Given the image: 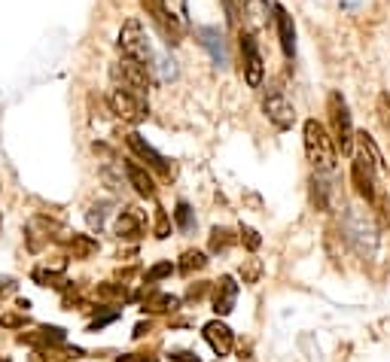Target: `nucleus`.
<instances>
[{
	"label": "nucleus",
	"mask_w": 390,
	"mask_h": 362,
	"mask_svg": "<svg viewBox=\"0 0 390 362\" xmlns=\"http://www.w3.org/2000/svg\"><path fill=\"white\" fill-rule=\"evenodd\" d=\"M302 141H305V156L317 168L320 174H330L339 161V146H335L330 128L317 119H305L302 125Z\"/></svg>",
	"instance_id": "obj_1"
},
{
	"label": "nucleus",
	"mask_w": 390,
	"mask_h": 362,
	"mask_svg": "<svg viewBox=\"0 0 390 362\" xmlns=\"http://www.w3.org/2000/svg\"><path fill=\"white\" fill-rule=\"evenodd\" d=\"M107 104H110V113L128 125H141L143 119L150 116V101H147V91L132 89V86H122V82L110 80V95H107Z\"/></svg>",
	"instance_id": "obj_2"
},
{
	"label": "nucleus",
	"mask_w": 390,
	"mask_h": 362,
	"mask_svg": "<svg viewBox=\"0 0 390 362\" xmlns=\"http://www.w3.org/2000/svg\"><path fill=\"white\" fill-rule=\"evenodd\" d=\"M326 113H330V134H333L335 146H339V152L351 156V150H354L357 128H354V119H351L348 101L339 95V91H333V95L326 98Z\"/></svg>",
	"instance_id": "obj_3"
},
{
	"label": "nucleus",
	"mask_w": 390,
	"mask_h": 362,
	"mask_svg": "<svg viewBox=\"0 0 390 362\" xmlns=\"http://www.w3.org/2000/svg\"><path fill=\"white\" fill-rule=\"evenodd\" d=\"M116 46H119V55L134 58V61H143V64L156 67V64H152V46L147 40V30H143V25L137 19H128L125 25L119 28Z\"/></svg>",
	"instance_id": "obj_4"
},
{
	"label": "nucleus",
	"mask_w": 390,
	"mask_h": 362,
	"mask_svg": "<svg viewBox=\"0 0 390 362\" xmlns=\"http://www.w3.org/2000/svg\"><path fill=\"white\" fill-rule=\"evenodd\" d=\"M241 76L250 89H259L265 80V61L259 52V43L250 30H241Z\"/></svg>",
	"instance_id": "obj_5"
},
{
	"label": "nucleus",
	"mask_w": 390,
	"mask_h": 362,
	"mask_svg": "<svg viewBox=\"0 0 390 362\" xmlns=\"http://www.w3.org/2000/svg\"><path fill=\"white\" fill-rule=\"evenodd\" d=\"M110 80L113 82H122V86L150 91L152 89V67L143 64V61H134V58L119 55V61L110 67Z\"/></svg>",
	"instance_id": "obj_6"
},
{
	"label": "nucleus",
	"mask_w": 390,
	"mask_h": 362,
	"mask_svg": "<svg viewBox=\"0 0 390 362\" xmlns=\"http://www.w3.org/2000/svg\"><path fill=\"white\" fill-rule=\"evenodd\" d=\"M378 168L372 165L363 152H357L354 161H351V180H354L360 198H366L369 204H378Z\"/></svg>",
	"instance_id": "obj_7"
},
{
	"label": "nucleus",
	"mask_w": 390,
	"mask_h": 362,
	"mask_svg": "<svg viewBox=\"0 0 390 362\" xmlns=\"http://www.w3.org/2000/svg\"><path fill=\"white\" fill-rule=\"evenodd\" d=\"M141 6H143V10H147L150 21L159 28V34L165 37V43H168V46H177V43L183 40V34H186V28H183L180 21H177L171 12L165 10V3H162V0H141Z\"/></svg>",
	"instance_id": "obj_8"
},
{
	"label": "nucleus",
	"mask_w": 390,
	"mask_h": 362,
	"mask_svg": "<svg viewBox=\"0 0 390 362\" xmlns=\"http://www.w3.org/2000/svg\"><path fill=\"white\" fill-rule=\"evenodd\" d=\"M263 113L269 116V122L278 131H290L296 125V107L287 101V95L284 91H269V95L263 98Z\"/></svg>",
	"instance_id": "obj_9"
},
{
	"label": "nucleus",
	"mask_w": 390,
	"mask_h": 362,
	"mask_svg": "<svg viewBox=\"0 0 390 362\" xmlns=\"http://www.w3.org/2000/svg\"><path fill=\"white\" fill-rule=\"evenodd\" d=\"M272 19H274V30H278V43L284 49V55L293 61L296 58V28H293V15H290L281 3H272Z\"/></svg>",
	"instance_id": "obj_10"
},
{
	"label": "nucleus",
	"mask_w": 390,
	"mask_h": 362,
	"mask_svg": "<svg viewBox=\"0 0 390 362\" xmlns=\"http://www.w3.org/2000/svg\"><path fill=\"white\" fill-rule=\"evenodd\" d=\"M125 143H128V150H132L137 159L147 161V168H152V171H159V174H168V171H171V168H168V159L156 150V146H150L147 141H143L137 131H132V134L125 137Z\"/></svg>",
	"instance_id": "obj_11"
},
{
	"label": "nucleus",
	"mask_w": 390,
	"mask_h": 362,
	"mask_svg": "<svg viewBox=\"0 0 390 362\" xmlns=\"http://www.w3.org/2000/svg\"><path fill=\"white\" fill-rule=\"evenodd\" d=\"M235 302H238V283H235L232 274H223L213 283V311H217V317H229L235 311Z\"/></svg>",
	"instance_id": "obj_12"
},
{
	"label": "nucleus",
	"mask_w": 390,
	"mask_h": 362,
	"mask_svg": "<svg viewBox=\"0 0 390 362\" xmlns=\"http://www.w3.org/2000/svg\"><path fill=\"white\" fill-rule=\"evenodd\" d=\"M202 335H204V341L211 344V350L217 353V356H229L232 347H235V335H232V329H229L223 320H211L208 326L202 329Z\"/></svg>",
	"instance_id": "obj_13"
},
{
	"label": "nucleus",
	"mask_w": 390,
	"mask_h": 362,
	"mask_svg": "<svg viewBox=\"0 0 390 362\" xmlns=\"http://www.w3.org/2000/svg\"><path fill=\"white\" fill-rule=\"evenodd\" d=\"M143 228H147V222H143V213L137 210V207H125V210H119L116 217V235L125 237V241H137V237L143 235Z\"/></svg>",
	"instance_id": "obj_14"
},
{
	"label": "nucleus",
	"mask_w": 390,
	"mask_h": 362,
	"mask_svg": "<svg viewBox=\"0 0 390 362\" xmlns=\"http://www.w3.org/2000/svg\"><path fill=\"white\" fill-rule=\"evenodd\" d=\"M125 177H128V186H134V192L141 198H156V180L147 168H141L137 161H125Z\"/></svg>",
	"instance_id": "obj_15"
},
{
	"label": "nucleus",
	"mask_w": 390,
	"mask_h": 362,
	"mask_svg": "<svg viewBox=\"0 0 390 362\" xmlns=\"http://www.w3.org/2000/svg\"><path fill=\"white\" fill-rule=\"evenodd\" d=\"M198 43L204 46V49L211 52V58L217 61V67H226L229 64V55H226V43H223V34H220L217 28H198L195 30Z\"/></svg>",
	"instance_id": "obj_16"
},
{
	"label": "nucleus",
	"mask_w": 390,
	"mask_h": 362,
	"mask_svg": "<svg viewBox=\"0 0 390 362\" xmlns=\"http://www.w3.org/2000/svg\"><path fill=\"white\" fill-rule=\"evenodd\" d=\"M354 141H357V146H360V152H363V156L369 159L372 165L378 168V171H384V156H381L378 143L372 141V134H366V131H357V137H354Z\"/></svg>",
	"instance_id": "obj_17"
},
{
	"label": "nucleus",
	"mask_w": 390,
	"mask_h": 362,
	"mask_svg": "<svg viewBox=\"0 0 390 362\" xmlns=\"http://www.w3.org/2000/svg\"><path fill=\"white\" fill-rule=\"evenodd\" d=\"M208 268V256L202 250H186L183 253V262H180V274H193V271H202Z\"/></svg>",
	"instance_id": "obj_18"
},
{
	"label": "nucleus",
	"mask_w": 390,
	"mask_h": 362,
	"mask_svg": "<svg viewBox=\"0 0 390 362\" xmlns=\"http://www.w3.org/2000/svg\"><path fill=\"white\" fill-rule=\"evenodd\" d=\"M71 246H73V259H89L91 253L98 250V244L91 241L89 235H73V241H71Z\"/></svg>",
	"instance_id": "obj_19"
},
{
	"label": "nucleus",
	"mask_w": 390,
	"mask_h": 362,
	"mask_svg": "<svg viewBox=\"0 0 390 362\" xmlns=\"http://www.w3.org/2000/svg\"><path fill=\"white\" fill-rule=\"evenodd\" d=\"M174 219H177V226L183 228V232H189V228H193V210H189L186 201L177 204V210H174Z\"/></svg>",
	"instance_id": "obj_20"
},
{
	"label": "nucleus",
	"mask_w": 390,
	"mask_h": 362,
	"mask_svg": "<svg viewBox=\"0 0 390 362\" xmlns=\"http://www.w3.org/2000/svg\"><path fill=\"white\" fill-rule=\"evenodd\" d=\"M86 219H89V226H91V228H98V232H101V226H104V219H107V204H95V207H89Z\"/></svg>",
	"instance_id": "obj_21"
},
{
	"label": "nucleus",
	"mask_w": 390,
	"mask_h": 362,
	"mask_svg": "<svg viewBox=\"0 0 390 362\" xmlns=\"http://www.w3.org/2000/svg\"><path fill=\"white\" fill-rule=\"evenodd\" d=\"M171 271H174V265H171V262H159V265H152L150 271H147V283H159V280H162V277H168Z\"/></svg>",
	"instance_id": "obj_22"
},
{
	"label": "nucleus",
	"mask_w": 390,
	"mask_h": 362,
	"mask_svg": "<svg viewBox=\"0 0 390 362\" xmlns=\"http://www.w3.org/2000/svg\"><path fill=\"white\" fill-rule=\"evenodd\" d=\"M235 237H229L226 228H213V237H211V250H229Z\"/></svg>",
	"instance_id": "obj_23"
},
{
	"label": "nucleus",
	"mask_w": 390,
	"mask_h": 362,
	"mask_svg": "<svg viewBox=\"0 0 390 362\" xmlns=\"http://www.w3.org/2000/svg\"><path fill=\"white\" fill-rule=\"evenodd\" d=\"M171 235V226H168V213L159 210L156 213V237H168Z\"/></svg>",
	"instance_id": "obj_24"
},
{
	"label": "nucleus",
	"mask_w": 390,
	"mask_h": 362,
	"mask_svg": "<svg viewBox=\"0 0 390 362\" xmlns=\"http://www.w3.org/2000/svg\"><path fill=\"white\" fill-rule=\"evenodd\" d=\"M241 241L247 244V250H259V235L254 228H241Z\"/></svg>",
	"instance_id": "obj_25"
},
{
	"label": "nucleus",
	"mask_w": 390,
	"mask_h": 362,
	"mask_svg": "<svg viewBox=\"0 0 390 362\" xmlns=\"http://www.w3.org/2000/svg\"><path fill=\"white\" fill-rule=\"evenodd\" d=\"M119 317V314H107V317H101V320H95V323H91V332H98V329H104L107 326V323H113V320H116Z\"/></svg>",
	"instance_id": "obj_26"
},
{
	"label": "nucleus",
	"mask_w": 390,
	"mask_h": 362,
	"mask_svg": "<svg viewBox=\"0 0 390 362\" xmlns=\"http://www.w3.org/2000/svg\"><path fill=\"white\" fill-rule=\"evenodd\" d=\"M171 356L177 359V362H195V359H193V353H171Z\"/></svg>",
	"instance_id": "obj_27"
},
{
	"label": "nucleus",
	"mask_w": 390,
	"mask_h": 362,
	"mask_svg": "<svg viewBox=\"0 0 390 362\" xmlns=\"http://www.w3.org/2000/svg\"><path fill=\"white\" fill-rule=\"evenodd\" d=\"M119 362H156V359H132V356H119Z\"/></svg>",
	"instance_id": "obj_28"
}]
</instances>
